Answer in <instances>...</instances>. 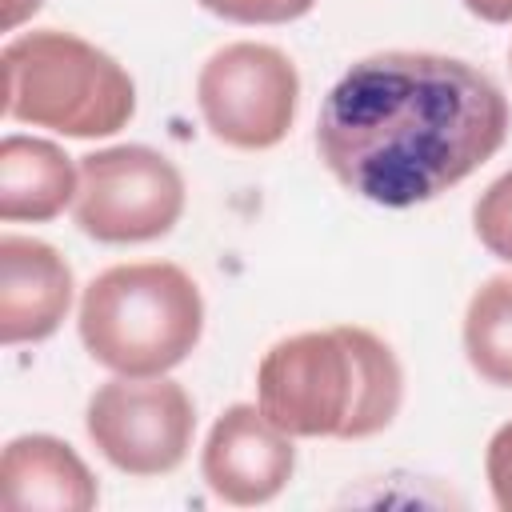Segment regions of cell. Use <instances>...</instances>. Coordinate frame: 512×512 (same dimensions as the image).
Returning a JSON list of instances; mask_svg holds the SVG:
<instances>
[{
  "mask_svg": "<svg viewBox=\"0 0 512 512\" xmlns=\"http://www.w3.org/2000/svg\"><path fill=\"white\" fill-rule=\"evenodd\" d=\"M508 136L500 84L440 52H376L356 60L324 96L316 152L360 200L380 208L428 204Z\"/></svg>",
  "mask_w": 512,
  "mask_h": 512,
  "instance_id": "cell-1",
  "label": "cell"
},
{
  "mask_svg": "<svg viewBox=\"0 0 512 512\" xmlns=\"http://www.w3.org/2000/svg\"><path fill=\"white\" fill-rule=\"evenodd\" d=\"M400 400L396 352L360 324L276 340L256 368V404L300 440H368L396 420Z\"/></svg>",
  "mask_w": 512,
  "mask_h": 512,
  "instance_id": "cell-2",
  "label": "cell"
},
{
  "mask_svg": "<svg viewBox=\"0 0 512 512\" xmlns=\"http://www.w3.org/2000/svg\"><path fill=\"white\" fill-rule=\"evenodd\" d=\"M80 344L116 376H164L204 332L196 280L168 260L104 268L80 296Z\"/></svg>",
  "mask_w": 512,
  "mask_h": 512,
  "instance_id": "cell-3",
  "label": "cell"
},
{
  "mask_svg": "<svg viewBox=\"0 0 512 512\" xmlns=\"http://www.w3.org/2000/svg\"><path fill=\"white\" fill-rule=\"evenodd\" d=\"M4 116L76 140L120 132L136 112L132 76L96 44L32 28L4 44Z\"/></svg>",
  "mask_w": 512,
  "mask_h": 512,
  "instance_id": "cell-4",
  "label": "cell"
},
{
  "mask_svg": "<svg viewBox=\"0 0 512 512\" xmlns=\"http://www.w3.org/2000/svg\"><path fill=\"white\" fill-rule=\"evenodd\" d=\"M184 212L180 168L148 144H116L80 156L72 216L96 244H148L176 228Z\"/></svg>",
  "mask_w": 512,
  "mask_h": 512,
  "instance_id": "cell-5",
  "label": "cell"
},
{
  "mask_svg": "<svg viewBox=\"0 0 512 512\" xmlns=\"http://www.w3.org/2000/svg\"><path fill=\"white\" fill-rule=\"evenodd\" d=\"M196 104L220 144L264 152L276 148L296 120L300 76L280 48L236 40L212 52L200 68Z\"/></svg>",
  "mask_w": 512,
  "mask_h": 512,
  "instance_id": "cell-6",
  "label": "cell"
},
{
  "mask_svg": "<svg viewBox=\"0 0 512 512\" xmlns=\"http://www.w3.org/2000/svg\"><path fill=\"white\" fill-rule=\"evenodd\" d=\"M88 440L128 476H168L196 436L192 396L168 376H116L88 396Z\"/></svg>",
  "mask_w": 512,
  "mask_h": 512,
  "instance_id": "cell-7",
  "label": "cell"
},
{
  "mask_svg": "<svg viewBox=\"0 0 512 512\" xmlns=\"http://www.w3.org/2000/svg\"><path fill=\"white\" fill-rule=\"evenodd\" d=\"M292 440L296 436L272 424L260 404L224 408L200 452L204 484L212 488V496L236 508L268 504L292 480V468H296Z\"/></svg>",
  "mask_w": 512,
  "mask_h": 512,
  "instance_id": "cell-8",
  "label": "cell"
},
{
  "mask_svg": "<svg viewBox=\"0 0 512 512\" xmlns=\"http://www.w3.org/2000/svg\"><path fill=\"white\" fill-rule=\"evenodd\" d=\"M68 260L32 236H0V344L48 340L72 308Z\"/></svg>",
  "mask_w": 512,
  "mask_h": 512,
  "instance_id": "cell-9",
  "label": "cell"
},
{
  "mask_svg": "<svg viewBox=\"0 0 512 512\" xmlns=\"http://www.w3.org/2000/svg\"><path fill=\"white\" fill-rule=\"evenodd\" d=\"M0 496L12 512H88L96 508V476L72 452V444L32 432L4 444Z\"/></svg>",
  "mask_w": 512,
  "mask_h": 512,
  "instance_id": "cell-10",
  "label": "cell"
},
{
  "mask_svg": "<svg viewBox=\"0 0 512 512\" xmlns=\"http://www.w3.org/2000/svg\"><path fill=\"white\" fill-rule=\"evenodd\" d=\"M80 188V164L40 136L0 140V220H56Z\"/></svg>",
  "mask_w": 512,
  "mask_h": 512,
  "instance_id": "cell-11",
  "label": "cell"
},
{
  "mask_svg": "<svg viewBox=\"0 0 512 512\" xmlns=\"http://www.w3.org/2000/svg\"><path fill=\"white\" fill-rule=\"evenodd\" d=\"M464 356L484 384L512 388V272L488 276L464 312Z\"/></svg>",
  "mask_w": 512,
  "mask_h": 512,
  "instance_id": "cell-12",
  "label": "cell"
},
{
  "mask_svg": "<svg viewBox=\"0 0 512 512\" xmlns=\"http://www.w3.org/2000/svg\"><path fill=\"white\" fill-rule=\"evenodd\" d=\"M472 228L496 260L512 264V168L480 192V200L472 204Z\"/></svg>",
  "mask_w": 512,
  "mask_h": 512,
  "instance_id": "cell-13",
  "label": "cell"
},
{
  "mask_svg": "<svg viewBox=\"0 0 512 512\" xmlns=\"http://www.w3.org/2000/svg\"><path fill=\"white\" fill-rule=\"evenodd\" d=\"M196 4L232 24H288L308 16L316 0H196Z\"/></svg>",
  "mask_w": 512,
  "mask_h": 512,
  "instance_id": "cell-14",
  "label": "cell"
},
{
  "mask_svg": "<svg viewBox=\"0 0 512 512\" xmlns=\"http://www.w3.org/2000/svg\"><path fill=\"white\" fill-rule=\"evenodd\" d=\"M484 472H488V488L500 512H512V420L500 424L488 440L484 452Z\"/></svg>",
  "mask_w": 512,
  "mask_h": 512,
  "instance_id": "cell-15",
  "label": "cell"
},
{
  "mask_svg": "<svg viewBox=\"0 0 512 512\" xmlns=\"http://www.w3.org/2000/svg\"><path fill=\"white\" fill-rule=\"evenodd\" d=\"M460 4L484 24H508L512 20V0H460Z\"/></svg>",
  "mask_w": 512,
  "mask_h": 512,
  "instance_id": "cell-16",
  "label": "cell"
},
{
  "mask_svg": "<svg viewBox=\"0 0 512 512\" xmlns=\"http://www.w3.org/2000/svg\"><path fill=\"white\" fill-rule=\"evenodd\" d=\"M44 0H4V28H20L28 16L40 12Z\"/></svg>",
  "mask_w": 512,
  "mask_h": 512,
  "instance_id": "cell-17",
  "label": "cell"
},
{
  "mask_svg": "<svg viewBox=\"0 0 512 512\" xmlns=\"http://www.w3.org/2000/svg\"><path fill=\"white\" fill-rule=\"evenodd\" d=\"M508 56H512V52H508Z\"/></svg>",
  "mask_w": 512,
  "mask_h": 512,
  "instance_id": "cell-18",
  "label": "cell"
}]
</instances>
